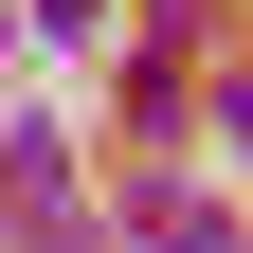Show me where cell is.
<instances>
[{
    "label": "cell",
    "instance_id": "1",
    "mask_svg": "<svg viewBox=\"0 0 253 253\" xmlns=\"http://www.w3.org/2000/svg\"><path fill=\"white\" fill-rule=\"evenodd\" d=\"M235 145H253V90H235Z\"/></svg>",
    "mask_w": 253,
    "mask_h": 253
}]
</instances>
